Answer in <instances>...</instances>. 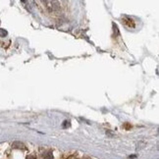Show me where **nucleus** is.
Instances as JSON below:
<instances>
[{"mask_svg": "<svg viewBox=\"0 0 159 159\" xmlns=\"http://www.w3.org/2000/svg\"><path fill=\"white\" fill-rule=\"evenodd\" d=\"M26 159H36V157L34 155H33V154H30V155H28L26 157Z\"/></svg>", "mask_w": 159, "mask_h": 159, "instance_id": "20e7f679", "label": "nucleus"}, {"mask_svg": "<svg viewBox=\"0 0 159 159\" xmlns=\"http://www.w3.org/2000/svg\"><path fill=\"white\" fill-rule=\"evenodd\" d=\"M42 158L43 159H52L53 158V154L51 151H45L42 154Z\"/></svg>", "mask_w": 159, "mask_h": 159, "instance_id": "f03ea898", "label": "nucleus"}, {"mask_svg": "<svg viewBox=\"0 0 159 159\" xmlns=\"http://www.w3.org/2000/svg\"><path fill=\"white\" fill-rule=\"evenodd\" d=\"M7 30H5L3 29H0V36H2V38H4V36L7 35Z\"/></svg>", "mask_w": 159, "mask_h": 159, "instance_id": "7ed1b4c3", "label": "nucleus"}, {"mask_svg": "<svg viewBox=\"0 0 159 159\" xmlns=\"http://www.w3.org/2000/svg\"><path fill=\"white\" fill-rule=\"evenodd\" d=\"M122 22L124 23V25L127 26L128 28H134V22L133 19H131V18H128V17H124L123 20H122Z\"/></svg>", "mask_w": 159, "mask_h": 159, "instance_id": "f257e3e1", "label": "nucleus"}]
</instances>
